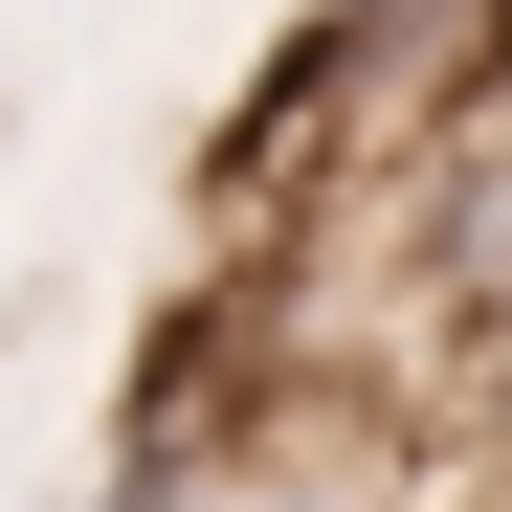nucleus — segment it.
I'll return each mask as SVG.
<instances>
[{
	"mask_svg": "<svg viewBox=\"0 0 512 512\" xmlns=\"http://www.w3.org/2000/svg\"><path fill=\"white\" fill-rule=\"evenodd\" d=\"M223 512H423V468H401V446H334V423H290Z\"/></svg>",
	"mask_w": 512,
	"mask_h": 512,
	"instance_id": "obj_1",
	"label": "nucleus"
},
{
	"mask_svg": "<svg viewBox=\"0 0 512 512\" xmlns=\"http://www.w3.org/2000/svg\"><path fill=\"white\" fill-rule=\"evenodd\" d=\"M446 134H490V156H512V0H490V45H468V112H446Z\"/></svg>",
	"mask_w": 512,
	"mask_h": 512,
	"instance_id": "obj_2",
	"label": "nucleus"
}]
</instances>
